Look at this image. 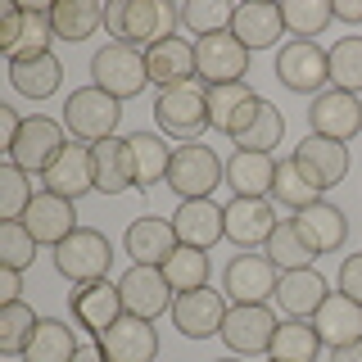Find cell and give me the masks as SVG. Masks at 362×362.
<instances>
[{
	"mask_svg": "<svg viewBox=\"0 0 362 362\" xmlns=\"http://www.w3.org/2000/svg\"><path fill=\"white\" fill-rule=\"evenodd\" d=\"M272 199L286 204L290 213H299V209H308V204L322 199V190H317L313 181L299 173V163H294V158H276V181H272Z\"/></svg>",
	"mask_w": 362,
	"mask_h": 362,
	"instance_id": "40",
	"label": "cell"
},
{
	"mask_svg": "<svg viewBox=\"0 0 362 362\" xmlns=\"http://www.w3.org/2000/svg\"><path fill=\"white\" fill-rule=\"evenodd\" d=\"M290 158L299 163V173L308 177L313 186L322 190V195L349 177V150H344L339 141H326V136H313V132L303 136L299 145H294V154H290Z\"/></svg>",
	"mask_w": 362,
	"mask_h": 362,
	"instance_id": "16",
	"label": "cell"
},
{
	"mask_svg": "<svg viewBox=\"0 0 362 362\" xmlns=\"http://www.w3.org/2000/svg\"><path fill=\"white\" fill-rule=\"evenodd\" d=\"M326 68H331V86L362 95V37H339L326 50Z\"/></svg>",
	"mask_w": 362,
	"mask_h": 362,
	"instance_id": "39",
	"label": "cell"
},
{
	"mask_svg": "<svg viewBox=\"0 0 362 362\" xmlns=\"http://www.w3.org/2000/svg\"><path fill=\"white\" fill-rule=\"evenodd\" d=\"M276 209H272V199H235L226 204V240H231L235 249H263L267 235L276 231Z\"/></svg>",
	"mask_w": 362,
	"mask_h": 362,
	"instance_id": "19",
	"label": "cell"
},
{
	"mask_svg": "<svg viewBox=\"0 0 362 362\" xmlns=\"http://www.w3.org/2000/svg\"><path fill=\"white\" fill-rule=\"evenodd\" d=\"M294 226L303 231V240H308L317 254H335V249L349 240V218L335 209V204H326V199L299 209L294 213Z\"/></svg>",
	"mask_w": 362,
	"mask_h": 362,
	"instance_id": "30",
	"label": "cell"
},
{
	"mask_svg": "<svg viewBox=\"0 0 362 362\" xmlns=\"http://www.w3.org/2000/svg\"><path fill=\"white\" fill-rule=\"evenodd\" d=\"M308 122H313V136H326V141L349 145L362 132V100L349 95V90H339V86H326L322 95H313Z\"/></svg>",
	"mask_w": 362,
	"mask_h": 362,
	"instance_id": "12",
	"label": "cell"
},
{
	"mask_svg": "<svg viewBox=\"0 0 362 362\" xmlns=\"http://www.w3.org/2000/svg\"><path fill=\"white\" fill-rule=\"evenodd\" d=\"M339 23H362V0H331Z\"/></svg>",
	"mask_w": 362,
	"mask_h": 362,
	"instance_id": "51",
	"label": "cell"
},
{
	"mask_svg": "<svg viewBox=\"0 0 362 362\" xmlns=\"http://www.w3.org/2000/svg\"><path fill=\"white\" fill-rule=\"evenodd\" d=\"M331 362H362V339H354L344 349H331Z\"/></svg>",
	"mask_w": 362,
	"mask_h": 362,
	"instance_id": "53",
	"label": "cell"
},
{
	"mask_svg": "<svg viewBox=\"0 0 362 362\" xmlns=\"http://www.w3.org/2000/svg\"><path fill=\"white\" fill-rule=\"evenodd\" d=\"M263 109V95H254L249 82L231 86H209V127H218L222 136H240Z\"/></svg>",
	"mask_w": 362,
	"mask_h": 362,
	"instance_id": "20",
	"label": "cell"
},
{
	"mask_svg": "<svg viewBox=\"0 0 362 362\" xmlns=\"http://www.w3.org/2000/svg\"><path fill=\"white\" fill-rule=\"evenodd\" d=\"M100 349L109 354V362H154L158 331H154V322H145V317L122 313L118 322L100 335Z\"/></svg>",
	"mask_w": 362,
	"mask_h": 362,
	"instance_id": "21",
	"label": "cell"
},
{
	"mask_svg": "<svg viewBox=\"0 0 362 362\" xmlns=\"http://www.w3.org/2000/svg\"><path fill=\"white\" fill-rule=\"evenodd\" d=\"M122 245H127L132 263H145V267H163L168 258L177 254V226L173 218H136L127 226V235H122Z\"/></svg>",
	"mask_w": 362,
	"mask_h": 362,
	"instance_id": "23",
	"label": "cell"
},
{
	"mask_svg": "<svg viewBox=\"0 0 362 362\" xmlns=\"http://www.w3.org/2000/svg\"><path fill=\"white\" fill-rule=\"evenodd\" d=\"M231 32L245 41V50H272V45L286 37L281 5H272V0H245V5H235Z\"/></svg>",
	"mask_w": 362,
	"mask_h": 362,
	"instance_id": "25",
	"label": "cell"
},
{
	"mask_svg": "<svg viewBox=\"0 0 362 362\" xmlns=\"http://www.w3.org/2000/svg\"><path fill=\"white\" fill-rule=\"evenodd\" d=\"M154 122H158V132H168L181 145L195 141L209 127V86L199 77H190L181 86H163L154 95Z\"/></svg>",
	"mask_w": 362,
	"mask_h": 362,
	"instance_id": "3",
	"label": "cell"
},
{
	"mask_svg": "<svg viewBox=\"0 0 362 362\" xmlns=\"http://www.w3.org/2000/svg\"><path fill=\"white\" fill-rule=\"evenodd\" d=\"M276 313L267 303H231L222 322V339L235 358H263L272 349V335H276Z\"/></svg>",
	"mask_w": 362,
	"mask_h": 362,
	"instance_id": "8",
	"label": "cell"
},
{
	"mask_svg": "<svg viewBox=\"0 0 362 362\" xmlns=\"http://www.w3.org/2000/svg\"><path fill=\"white\" fill-rule=\"evenodd\" d=\"M218 362H240V358H218Z\"/></svg>",
	"mask_w": 362,
	"mask_h": 362,
	"instance_id": "54",
	"label": "cell"
},
{
	"mask_svg": "<svg viewBox=\"0 0 362 362\" xmlns=\"http://www.w3.org/2000/svg\"><path fill=\"white\" fill-rule=\"evenodd\" d=\"M231 18H235V5H226V0H186L181 5V28L199 41L231 32Z\"/></svg>",
	"mask_w": 362,
	"mask_h": 362,
	"instance_id": "38",
	"label": "cell"
},
{
	"mask_svg": "<svg viewBox=\"0 0 362 362\" xmlns=\"http://www.w3.org/2000/svg\"><path fill=\"white\" fill-rule=\"evenodd\" d=\"M68 308H73V317H77V322H82L95 339L105 335L122 313H127V308H122L118 286H113L109 276H105V281H90V286H77L73 294H68Z\"/></svg>",
	"mask_w": 362,
	"mask_h": 362,
	"instance_id": "22",
	"label": "cell"
},
{
	"mask_svg": "<svg viewBox=\"0 0 362 362\" xmlns=\"http://www.w3.org/2000/svg\"><path fill=\"white\" fill-rule=\"evenodd\" d=\"M339 294H349L354 303H362V254H349L339 263Z\"/></svg>",
	"mask_w": 362,
	"mask_h": 362,
	"instance_id": "47",
	"label": "cell"
},
{
	"mask_svg": "<svg viewBox=\"0 0 362 362\" xmlns=\"http://www.w3.org/2000/svg\"><path fill=\"white\" fill-rule=\"evenodd\" d=\"M37 263V240L23 222H0V267H32Z\"/></svg>",
	"mask_w": 362,
	"mask_h": 362,
	"instance_id": "46",
	"label": "cell"
},
{
	"mask_svg": "<svg viewBox=\"0 0 362 362\" xmlns=\"http://www.w3.org/2000/svg\"><path fill=\"white\" fill-rule=\"evenodd\" d=\"M100 23H105V5H95V0H59V5H50V28H54V41H86L100 32Z\"/></svg>",
	"mask_w": 362,
	"mask_h": 362,
	"instance_id": "33",
	"label": "cell"
},
{
	"mask_svg": "<svg viewBox=\"0 0 362 362\" xmlns=\"http://www.w3.org/2000/svg\"><path fill=\"white\" fill-rule=\"evenodd\" d=\"M163 276L173 294H186V290H204L209 286V254L204 249H190V245H177V254L163 263Z\"/></svg>",
	"mask_w": 362,
	"mask_h": 362,
	"instance_id": "41",
	"label": "cell"
},
{
	"mask_svg": "<svg viewBox=\"0 0 362 362\" xmlns=\"http://www.w3.org/2000/svg\"><path fill=\"white\" fill-rule=\"evenodd\" d=\"M263 254L272 258V267H276V272H299V267H313L317 249L303 240V231L294 226V218H281V222H276V231L267 235Z\"/></svg>",
	"mask_w": 362,
	"mask_h": 362,
	"instance_id": "35",
	"label": "cell"
},
{
	"mask_svg": "<svg viewBox=\"0 0 362 362\" xmlns=\"http://www.w3.org/2000/svg\"><path fill=\"white\" fill-rule=\"evenodd\" d=\"M118 122H122V100H113L100 86H77L64 100V127L82 145H100L109 136H118Z\"/></svg>",
	"mask_w": 362,
	"mask_h": 362,
	"instance_id": "4",
	"label": "cell"
},
{
	"mask_svg": "<svg viewBox=\"0 0 362 362\" xmlns=\"http://www.w3.org/2000/svg\"><path fill=\"white\" fill-rule=\"evenodd\" d=\"M18 28H23V5H18V0H9L5 18H0V50H5V54H9V45L18 41Z\"/></svg>",
	"mask_w": 362,
	"mask_h": 362,
	"instance_id": "48",
	"label": "cell"
},
{
	"mask_svg": "<svg viewBox=\"0 0 362 362\" xmlns=\"http://www.w3.org/2000/svg\"><path fill=\"white\" fill-rule=\"evenodd\" d=\"M226 294L222 290H186L173 299V326L186 339H209V335H222V322H226Z\"/></svg>",
	"mask_w": 362,
	"mask_h": 362,
	"instance_id": "14",
	"label": "cell"
},
{
	"mask_svg": "<svg viewBox=\"0 0 362 362\" xmlns=\"http://www.w3.org/2000/svg\"><path fill=\"white\" fill-rule=\"evenodd\" d=\"M177 23H181V9L168 5V0H113L105 9V28L113 41L122 45H136V50H150L154 41H168L177 37Z\"/></svg>",
	"mask_w": 362,
	"mask_h": 362,
	"instance_id": "1",
	"label": "cell"
},
{
	"mask_svg": "<svg viewBox=\"0 0 362 362\" xmlns=\"http://www.w3.org/2000/svg\"><path fill=\"white\" fill-rule=\"evenodd\" d=\"M64 145H68V127H64V122L45 118V113H28L23 127H18V136H14V145H9L5 154H9V163L23 168L28 177H41Z\"/></svg>",
	"mask_w": 362,
	"mask_h": 362,
	"instance_id": "7",
	"label": "cell"
},
{
	"mask_svg": "<svg viewBox=\"0 0 362 362\" xmlns=\"http://www.w3.org/2000/svg\"><path fill=\"white\" fill-rule=\"evenodd\" d=\"M90 154H95V190H100V195L136 190V163H132L127 136H109V141L90 145Z\"/></svg>",
	"mask_w": 362,
	"mask_h": 362,
	"instance_id": "28",
	"label": "cell"
},
{
	"mask_svg": "<svg viewBox=\"0 0 362 362\" xmlns=\"http://www.w3.org/2000/svg\"><path fill=\"white\" fill-rule=\"evenodd\" d=\"M32 199H37V190H32L28 173L14 168V163L0 168V222H23V213H28Z\"/></svg>",
	"mask_w": 362,
	"mask_h": 362,
	"instance_id": "45",
	"label": "cell"
},
{
	"mask_svg": "<svg viewBox=\"0 0 362 362\" xmlns=\"http://www.w3.org/2000/svg\"><path fill=\"white\" fill-rule=\"evenodd\" d=\"M281 18H286V28L299 41H313L335 23V9H331V0H286V5H281Z\"/></svg>",
	"mask_w": 362,
	"mask_h": 362,
	"instance_id": "42",
	"label": "cell"
},
{
	"mask_svg": "<svg viewBox=\"0 0 362 362\" xmlns=\"http://www.w3.org/2000/svg\"><path fill=\"white\" fill-rule=\"evenodd\" d=\"M73 354H77L73 326L54 322V317H41L32 339H28V349H23V362H73Z\"/></svg>",
	"mask_w": 362,
	"mask_h": 362,
	"instance_id": "36",
	"label": "cell"
},
{
	"mask_svg": "<svg viewBox=\"0 0 362 362\" xmlns=\"http://www.w3.org/2000/svg\"><path fill=\"white\" fill-rule=\"evenodd\" d=\"M276 281H281V272L272 267V258L249 249V254H235L226 263L222 294L231 303H267V299H276Z\"/></svg>",
	"mask_w": 362,
	"mask_h": 362,
	"instance_id": "9",
	"label": "cell"
},
{
	"mask_svg": "<svg viewBox=\"0 0 362 362\" xmlns=\"http://www.w3.org/2000/svg\"><path fill=\"white\" fill-rule=\"evenodd\" d=\"M18 290H23V272L0 267V303H18Z\"/></svg>",
	"mask_w": 362,
	"mask_h": 362,
	"instance_id": "49",
	"label": "cell"
},
{
	"mask_svg": "<svg viewBox=\"0 0 362 362\" xmlns=\"http://www.w3.org/2000/svg\"><path fill=\"white\" fill-rule=\"evenodd\" d=\"M308 322L317 326V335H322L326 349H344V344H354V339H362V303H354L349 294L331 290L326 303L308 317Z\"/></svg>",
	"mask_w": 362,
	"mask_h": 362,
	"instance_id": "24",
	"label": "cell"
},
{
	"mask_svg": "<svg viewBox=\"0 0 362 362\" xmlns=\"http://www.w3.org/2000/svg\"><path fill=\"white\" fill-rule=\"evenodd\" d=\"M145 82H150V68H145V50H136V45L109 41L105 50H95V59H90V86L109 90L113 100L141 95Z\"/></svg>",
	"mask_w": 362,
	"mask_h": 362,
	"instance_id": "5",
	"label": "cell"
},
{
	"mask_svg": "<svg viewBox=\"0 0 362 362\" xmlns=\"http://www.w3.org/2000/svg\"><path fill=\"white\" fill-rule=\"evenodd\" d=\"M281 136H286V118H281V109L263 100V109H258V118L249 122L240 136H231L235 150H254V154H272L281 145Z\"/></svg>",
	"mask_w": 362,
	"mask_h": 362,
	"instance_id": "43",
	"label": "cell"
},
{
	"mask_svg": "<svg viewBox=\"0 0 362 362\" xmlns=\"http://www.w3.org/2000/svg\"><path fill=\"white\" fill-rule=\"evenodd\" d=\"M118 294H122V308L132 317H145V322H154L158 313H173V299H177L163 267H145V263H132L122 272Z\"/></svg>",
	"mask_w": 362,
	"mask_h": 362,
	"instance_id": "13",
	"label": "cell"
},
{
	"mask_svg": "<svg viewBox=\"0 0 362 362\" xmlns=\"http://www.w3.org/2000/svg\"><path fill=\"white\" fill-rule=\"evenodd\" d=\"M276 77L286 90H299V95H322L326 82H331V68H326V50L317 41H286L276 50Z\"/></svg>",
	"mask_w": 362,
	"mask_h": 362,
	"instance_id": "10",
	"label": "cell"
},
{
	"mask_svg": "<svg viewBox=\"0 0 362 362\" xmlns=\"http://www.w3.org/2000/svg\"><path fill=\"white\" fill-rule=\"evenodd\" d=\"M0 127H5V136H0V145H14V136H18V127H23V118H18V109L14 105H0Z\"/></svg>",
	"mask_w": 362,
	"mask_h": 362,
	"instance_id": "50",
	"label": "cell"
},
{
	"mask_svg": "<svg viewBox=\"0 0 362 362\" xmlns=\"http://www.w3.org/2000/svg\"><path fill=\"white\" fill-rule=\"evenodd\" d=\"M195 73L204 86H231L245 82L249 73V50L235 32H218V37L195 41Z\"/></svg>",
	"mask_w": 362,
	"mask_h": 362,
	"instance_id": "11",
	"label": "cell"
},
{
	"mask_svg": "<svg viewBox=\"0 0 362 362\" xmlns=\"http://www.w3.org/2000/svg\"><path fill=\"white\" fill-rule=\"evenodd\" d=\"M326 294H331V286H326V276L317 267L281 272V281H276V303L286 317H313L326 303Z\"/></svg>",
	"mask_w": 362,
	"mask_h": 362,
	"instance_id": "29",
	"label": "cell"
},
{
	"mask_svg": "<svg viewBox=\"0 0 362 362\" xmlns=\"http://www.w3.org/2000/svg\"><path fill=\"white\" fill-rule=\"evenodd\" d=\"M50 41H54V28H50V9L41 5H23V28H18V41L9 45L5 59H37V54H50Z\"/></svg>",
	"mask_w": 362,
	"mask_h": 362,
	"instance_id": "37",
	"label": "cell"
},
{
	"mask_svg": "<svg viewBox=\"0 0 362 362\" xmlns=\"http://www.w3.org/2000/svg\"><path fill=\"white\" fill-rule=\"evenodd\" d=\"M145 68H150V82L163 90V86H181L190 82L195 73V41L186 37H168V41H154L145 50Z\"/></svg>",
	"mask_w": 362,
	"mask_h": 362,
	"instance_id": "26",
	"label": "cell"
},
{
	"mask_svg": "<svg viewBox=\"0 0 362 362\" xmlns=\"http://www.w3.org/2000/svg\"><path fill=\"white\" fill-rule=\"evenodd\" d=\"M41 186L50 190V195H64V199H82L86 190H95V154H90V145L82 141H68L59 154H54V163L41 173Z\"/></svg>",
	"mask_w": 362,
	"mask_h": 362,
	"instance_id": "15",
	"label": "cell"
},
{
	"mask_svg": "<svg viewBox=\"0 0 362 362\" xmlns=\"http://www.w3.org/2000/svg\"><path fill=\"white\" fill-rule=\"evenodd\" d=\"M317 354H322V335L308 317H286L267 349L272 362H317Z\"/></svg>",
	"mask_w": 362,
	"mask_h": 362,
	"instance_id": "31",
	"label": "cell"
},
{
	"mask_svg": "<svg viewBox=\"0 0 362 362\" xmlns=\"http://www.w3.org/2000/svg\"><path fill=\"white\" fill-rule=\"evenodd\" d=\"M173 226H177L181 245L209 254L218 240H226V204H218V199H181V209L173 213Z\"/></svg>",
	"mask_w": 362,
	"mask_h": 362,
	"instance_id": "18",
	"label": "cell"
},
{
	"mask_svg": "<svg viewBox=\"0 0 362 362\" xmlns=\"http://www.w3.org/2000/svg\"><path fill=\"white\" fill-rule=\"evenodd\" d=\"M272 181H276V158L254 154V150H235L226 158V186L235 199H267Z\"/></svg>",
	"mask_w": 362,
	"mask_h": 362,
	"instance_id": "27",
	"label": "cell"
},
{
	"mask_svg": "<svg viewBox=\"0 0 362 362\" xmlns=\"http://www.w3.org/2000/svg\"><path fill=\"white\" fill-rule=\"evenodd\" d=\"M267 362H272V358H267Z\"/></svg>",
	"mask_w": 362,
	"mask_h": 362,
	"instance_id": "55",
	"label": "cell"
},
{
	"mask_svg": "<svg viewBox=\"0 0 362 362\" xmlns=\"http://www.w3.org/2000/svg\"><path fill=\"white\" fill-rule=\"evenodd\" d=\"M132 163H136V190H150L168 177V163H173V145H163V136L154 132H132Z\"/></svg>",
	"mask_w": 362,
	"mask_h": 362,
	"instance_id": "34",
	"label": "cell"
},
{
	"mask_svg": "<svg viewBox=\"0 0 362 362\" xmlns=\"http://www.w3.org/2000/svg\"><path fill=\"white\" fill-rule=\"evenodd\" d=\"M109 263H113V245H109L105 231H95V226H77V231L54 249V267H59V276H68L73 286L105 281Z\"/></svg>",
	"mask_w": 362,
	"mask_h": 362,
	"instance_id": "6",
	"label": "cell"
},
{
	"mask_svg": "<svg viewBox=\"0 0 362 362\" xmlns=\"http://www.w3.org/2000/svg\"><path fill=\"white\" fill-rule=\"evenodd\" d=\"M41 317L28 308V303H0V354L5 358H23V349H28L32 331H37Z\"/></svg>",
	"mask_w": 362,
	"mask_h": 362,
	"instance_id": "44",
	"label": "cell"
},
{
	"mask_svg": "<svg viewBox=\"0 0 362 362\" xmlns=\"http://www.w3.org/2000/svg\"><path fill=\"white\" fill-rule=\"evenodd\" d=\"M23 226L32 231L37 245L59 249L68 235L77 231V204L64 199V195H50V190H37V199H32L28 213H23Z\"/></svg>",
	"mask_w": 362,
	"mask_h": 362,
	"instance_id": "17",
	"label": "cell"
},
{
	"mask_svg": "<svg viewBox=\"0 0 362 362\" xmlns=\"http://www.w3.org/2000/svg\"><path fill=\"white\" fill-rule=\"evenodd\" d=\"M168 186L177 199H213V190L226 186V163L218 158V150L199 141L173 145V163H168Z\"/></svg>",
	"mask_w": 362,
	"mask_h": 362,
	"instance_id": "2",
	"label": "cell"
},
{
	"mask_svg": "<svg viewBox=\"0 0 362 362\" xmlns=\"http://www.w3.org/2000/svg\"><path fill=\"white\" fill-rule=\"evenodd\" d=\"M64 82V64L54 54H37V59H14L9 64V86L28 100H50Z\"/></svg>",
	"mask_w": 362,
	"mask_h": 362,
	"instance_id": "32",
	"label": "cell"
},
{
	"mask_svg": "<svg viewBox=\"0 0 362 362\" xmlns=\"http://www.w3.org/2000/svg\"><path fill=\"white\" fill-rule=\"evenodd\" d=\"M73 362H109V354H105V349H100V339H95V344H77Z\"/></svg>",
	"mask_w": 362,
	"mask_h": 362,
	"instance_id": "52",
	"label": "cell"
}]
</instances>
